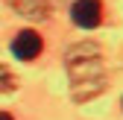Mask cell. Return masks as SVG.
Segmentation results:
<instances>
[{
	"mask_svg": "<svg viewBox=\"0 0 123 120\" xmlns=\"http://www.w3.org/2000/svg\"><path fill=\"white\" fill-rule=\"evenodd\" d=\"M70 15H73V24L76 26L94 29L103 21V3H100V0H76V3L70 6Z\"/></svg>",
	"mask_w": 123,
	"mask_h": 120,
	"instance_id": "6da1fadb",
	"label": "cell"
},
{
	"mask_svg": "<svg viewBox=\"0 0 123 120\" xmlns=\"http://www.w3.org/2000/svg\"><path fill=\"white\" fill-rule=\"evenodd\" d=\"M0 120H15V117H12L9 111H0Z\"/></svg>",
	"mask_w": 123,
	"mask_h": 120,
	"instance_id": "8992f818",
	"label": "cell"
},
{
	"mask_svg": "<svg viewBox=\"0 0 123 120\" xmlns=\"http://www.w3.org/2000/svg\"><path fill=\"white\" fill-rule=\"evenodd\" d=\"M41 47H44V41H41V35L35 29H21V32L15 35V41H12V53L18 59H24V62H32L41 53Z\"/></svg>",
	"mask_w": 123,
	"mask_h": 120,
	"instance_id": "7a4b0ae2",
	"label": "cell"
},
{
	"mask_svg": "<svg viewBox=\"0 0 123 120\" xmlns=\"http://www.w3.org/2000/svg\"><path fill=\"white\" fill-rule=\"evenodd\" d=\"M85 56H100V50L94 44H79V47L68 50V59H85Z\"/></svg>",
	"mask_w": 123,
	"mask_h": 120,
	"instance_id": "277c9868",
	"label": "cell"
},
{
	"mask_svg": "<svg viewBox=\"0 0 123 120\" xmlns=\"http://www.w3.org/2000/svg\"><path fill=\"white\" fill-rule=\"evenodd\" d=\"M15 88H18V79H15L6 67H0V91L9 94V91H15Z\"/></svg>",
	"mask_w": 123,
	"mask_h": 120,
	"instance_id": "5b68a950",
	"label": "cell"
},
{
	"mask_svg": "<svg viewBox=\"0 0 123 120\" xmlns=\"http://www.w3.org/2000/svg\"><path fill=\"white\" fill-rule=\"evenodd\" d=\"M15 9L21 15H26V18H35V21L50 15V3L47 0H15Z\"/></svg>",
	"mask_w": 123,
	"mask_h": 120,
	"instance_id": "3957f363",
	"label": "cell"
}]
</instances>
